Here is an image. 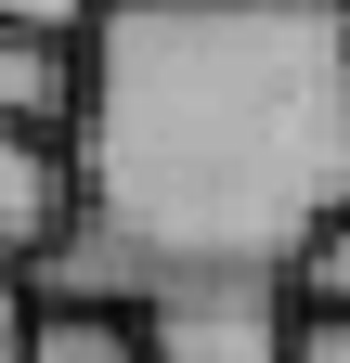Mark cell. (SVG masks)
Returning <instances> with one entry per match:
<instances>
[{"label": "cell", "mask_w": 350, "mask_h": 363, "mask_svg": "<svg viewBox=\"0 0 350 363\" xmlns=\"http://www.w3.org/2000/svg\"><path fill=\"white\" fill-rule=\"evenodd\" d=\"M78 52V220L26 259L39 298L298 272L350 208V0H104Z\"/></svg>", "instance_id": "1"}, {"label": "cell", "mask_w": 350, "mask_h": 363, "mask_svg": "<svg viewBox=\"0 0 350 363\" xmlns=\"http://www.w3.org/2000/svg\"><path fill=\"white\" fill-rule=\"evenodd\" d=\"M298 272H195L143 298V363H286Z\"/></svg>", "instance_id": "2"}, {"label": "cell", "mask_w": 350, "mask_h": 363, "mask_svg": "<svg viewBox=\"0 0 350 363\" xmlns=\"http://www.w3.org/2000/svg\"><path fill=\"white\" fill-rule=\"evenodd\" d=\"M65 220H78V143L65 130H0V259L26 272Z\"/></svg>", "instance_id": "3"}, {"label": "cell", "mask_w": 350, "mask_h": 363, "mask_svg": "<svg viewBox=\"0 0 350 363\" xmlns=\"http://www.w3.org/2000/svg\"><path fill=\"white\" fill-rule=\"evenodd\" d=\"M78 78L91 52L52 26H0V130H78Z\"/></svg>", "instance_id": "4"}, {"label": "cell", "mask_w": 350, "mask_h": 363, "mask_svg": "<svg viewBox=\"0 0 350 363\" xmlns=\"http://www.w3.org/2000/svg\"><path fill=\"white\" fill-rule=\"evenodd\" d=\"M26 363H143V311L130 298H39Z\"/></svg>", "instance_id": "5"}, {"label": "cell", "mask_w": 350, "mask_h": 363, "mask_svg": "<svg viewBox=\"0 0 350 363\" xmlns=\"http://www.w3.org/2000/svg\"><path fill=\"white\" fill-rule=\"evenodd\" d=\"M298 298H324V311H350V208L312 234V259H298Z\"/></svg>", "instance_id": "6"}, {"label": "cell", "mask_w": 350, "mask_h": 363, "mask_svg": "<svg viewBox=\"0 0 350 363\" xmlns=\"http://www.w3.org/2000/svg\"><path fill=\"white\" fill-rule=\"evenodd\" d=\"M286 363H350V311L298 298V337H286Z\"/></svg>", "instance_id": "7"}, {"label": "cell", "mask_w": 350, "mask_h": 363, "mask_svg": "<svg viewBox=\"0 0 350 363\" xmlns=\"http://www.w3.org/2000/svg\"><path fill=\"white\" fill-rule=\"evenodd\" d=\"M104 0H0V26H52V39H91Z\"/></svg>", "instance_id": "8"}]
</instances>
